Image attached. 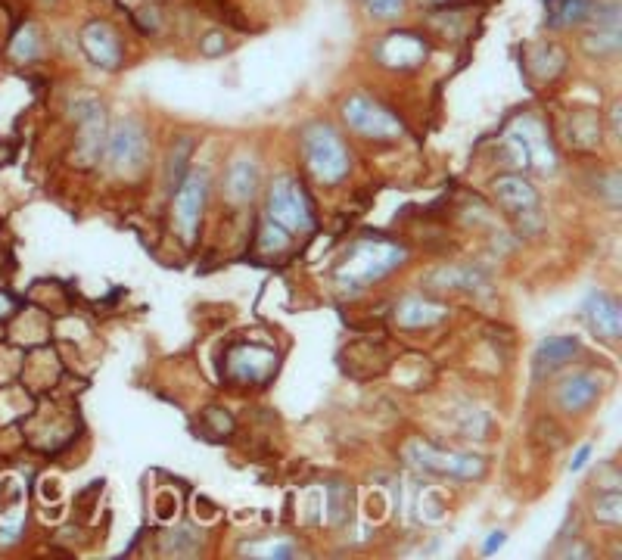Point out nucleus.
I'll use <instances>...</instances> for the list:
<instances>
[{
  "label": "nucleus",
  "instance_id": "nucleus-1",
  "mask_svg": "<svg viewBox=\"0 0 622 560\" xmlns=\"http://www.w3.org/2000/svg\"><path fill=\"white\" fill-rule=\"evenodd\" d=\"M408 259V249L389 240H377V237H361L349 246L346 259L336 268V280L346 290H361L374 280L386 277L392 268H399Z\"/></svg>",
  "mask_w": 622,
  "mask_h": 560
},
{
  "label": "nucleus",
  "instance_id": "nucleus-2",
  "mask_svg": "<svg viewBox=\"0 0 622 560\" xmlns=\"http://www.w3.org/2000/svg\"><path fill=\"white\" fill-rule=\"evenodd\" d=\"M302 153L311 175L321 184H339L349 175V150L343 144V137L324 122H311L302 131Z\"/></svg>",
  "mask_w": 622,
  "mask_h": 560
},
{
  "label": "nucleus",
  "instance_id": "nucleus-3",
  "mask_svg": "<svg viewBox=\"0 0 622 560\" xmlns=\"http://www.w3.org/2000/svg\"><path fill=\"white\" fill-rule=\"evenodd\" d=\"M150 162V137L144 125L134 119H122L106 134L103 165L119 178H137Z\"/></svg>",
  "mask_w": 622,
  "mask_h": 560
},
{
  "label": "nucleus",
  "instance_id": "nucleus-4",
  "mask_svg": "<svg viewBox=\"0 0 622 560\" xmlns=\"http://www.w3.org/2000/svg\"><path fill=\"white\" fill-rule=\"evenodd\" d=\"M507 147L517 150V162L523 168H535L542 175H554L557 168V153L551 147V137L542 125V119L535 116H520L504 134Z\"/></svg>",
  "mask_w": 622,
  "mask_h": 560
},
{
  "label": "nucleus",
  "instance_id": "nucleus-5",
  "mask_svg": "<svg viewBox=\"0 0 622 560\" xmlns=\"http://www.w3.org/2000/svg\"><path fill=\"white\" fill-rule=\"evenodd\" d=\"M268 218L290 234H308L315 228V215L305 200V190L293 178H277L268 193Z\"/></svg>",
  "mask_w": 622,
  "mask_h": 560
},
{
  "label": "nucleus",
  "instance_id": "nucleus-6",
  "mask_svg": "<svg viewBox=\"0 0 622 560\" xmlns=\"http://www.w3.org/2000/svg\"><path fill=\"white\" fill-rule=\"evenodd\" d=\"M343 119L355 134L371 137V140H395V137H402V131H405L402 122L395 119L386 106H380L377 100L364 97V94H352L343 103Z\"/></svg>",
  "mask_w": 622,
  "mask_h": 560
},
{
  "label": "nucleus",
  "instance_id": "nucleus-7",
  "mask_svg": "<svg viewBox=\"0 0 622 560\" xmlns=\"http://www.w3.org/2000/svg\"><path fill=\"white\" fill-rule=\"evenodd\" d=\"M408 461L423 470V473H439V476H458V480H470V476L483 473V458L473 455H455V452H442V448H433L427 442H411L405 448Z\"/></svg>",
  "mask_w": 622,
  "mask_h": 560
},
{
  "label": "nucleus",
  "instance_id": "nucleus-8",
  "mask_svg": "<svg viewBox=\"0 0 622 560\" xmlns=\"http://www.w3.org/2000/svg\"><path fill=\"white\" fill-rule=\"evenodd\" d=\"M69 112L78 122V159L94 162L106 144V109L94 97H78L72 100Z\"/></svg>",
  "mask_w": 622,
  "mask_h": 560
},
{
  "label": "nucleus",
  "instance_id": "nucleus-9",
  "mask_svg": "<svg viewBox=\"0 0 622 560\" xmlns=\"http://www.w3.org/2000/svg\"><path fill=\"white\" fill-rule=\"evenodd\" d=\"M206 193H209V175L196 172V168L187 172V178L181 181L178 196H175V224H178V234L184 237V243H193L196 231H200Z\"/></svg>",
  "mask_w": 622,
  "mask_h": 560
},
{
  "label": "nucleus",
  "instance_id": "nucleus-10",
  "mask_svg": "<svg viewBox=\"0 0 622 560\" xmlns=\"http://www.w3.org/2000/svg\"><path fill=\"white\" fill-rule=\"evenodd\" d=\"M81 50L100 69L122 66V41L106 22H88L81 28Z\"/></svg>",
  "mask_w": 622,
  "mask_h": 560
},
{
  "label": "nucleus",
  "instance_id": "nucleus-11",
  "mask_svg": "<svg viewBox=\"0 0 622 560\" xmlns=\"http://www.w3.org/2000/svg\"><path fill=\"white\" fill-rule=\"evenodd\" d=\"M277 355L262 346H237L228 352V374L237 383H262L274 374Z\"/></svg>",
  "mask_w": 622,
  "mask_h": 560
},
{
  "label": "nucleus",
  "instance_id": "nucleus-12",
  "mask_svg": "<svg viewBox=\"0 0 622 560\" xmlns=\"http://www.w3.org/2000/svg\"><path fill=\"white\" fill-rule=\"evenodd\" d=\"M582 315L607 340H619L622 336V308L610 293H588L582 302Z\"/></svg>",
  "mask_w": 622,
  "mask_h": 560
},
{
  "label": "nucleus",
  "instance_id": "nucleus-13",
  "mask_svg": "<svg viewBox=\"0 0 622 560\" xmlns=\"http://www.w3.org/2000/svg\"><path fill=\"white\" fill-rule=\"evenodd\" d=\"M598 396H601V380L595 374H588V371L570 374L567 380L557 386V405L563 411H570V414L585 411Z\"/></svg>",
  "mask_w": 622,
  "mask_h": 560
},
{
  "label": "nucleus",
  "instance_id": "nucleus-14",
  "mask_svg": "<svg viewBox=\"0 0 622 560\" xmlns=\"http://www.w3.org/2000/svg\"><path fill=\"white\" fill-rule=\"evenodd\" d=\"M576 352H579L576 336H548V340L535 349V358H532L535 380H542V377L554 374L557 368H563V364L576 358Z\"/></svg>",
  "mask_w": 622,
  "mask_h": 560
},
{
  "label": "nucleus",
  "instance_id": "nucleus-15",
  "mask_svg": "<svg viewBox=\"0 0 622 560\" xmlns=\"http://www.w3.org/2000/svg\"><path fill=\"white\" fill-rule=\"evenodd\" d=\"M380 63H386L389 69H411L427 60V44L414 35H389L380 47H377Z\"/></svg>",
  "mask_w": 622,
  "mask_h": 560
},
{
  "label": "nucleus",
  "instance_id": "nucleus-16",
  "mask_svg": "<svg viewBox=\"0 0 622 560\" xmlns=\"http://www.w3.org/2000/svg\"><path fill=\"white\" fill-rule=\"evenodd\" d=\"M492 190H495L498 200L511 212H517V215H529V212L539 209V193H535V187L526 178H520V175L498 178Z\"/></svg>",
  "mask_w": 622,
  "mask_h": 560
},
{
  "label": "nucleus",
  "instance_id": "nucleus-17",
  "mask_svg": "<svg viewBox=\"0 0 622 560\" xmlns=\"http://www.w3.org/2000/svg\"><path fill=\"white\" fill-rule=\"evenodd\" d=\"M445 315H448V308H445V305H436V302L420 299V296H408V299L399 302V308H395V321H399L402 327H408V330L433 327V324H439Z\"/></svg>",
  "mask_w": 622,
  "mask_h": 560
},
{
  "label": "nucleus",
  "instance_id": "nucleus-18",
  "mask_svg": "<svg viewBox=\"0 0 622 560\" xmlns=\"http://www.w3.org/2000/svg\"><path fill=\"white\" fill-rule=\"evenodd\" d=\"M224 187H228V196L234 203H246L252 200V193L259 187V165L249 156H237L228 168V178H224Z\"/></svg>",
  "mask_w": 622,
  "mask_h": 560
},
{
  "label": "nucleus",
  "instance_id": "nucleus-19",
  "mask_svg": "<svg viewBox=\"0 0 622 560\" xmlns=\"http://www.w3.org/2000/svg\"><path fill=\"white\" fill-rule=\"evenodd\" d=\"M551 22L554 28H567L576 22H585L591 13V0H551Z\"/></svg>",
  "mask_w": 622,
  "mask_h": 560
},
{
  "label": "nucleus",
  "instance_id": "nucleus-20",
  "mask_svg": "<svg viewBox=\"0 0 622 560\" xmlns=\"http://www.w3.org/2000/svg\"><path fill=\"white\" fill-rule=\"evenodd\" d=\"M38 53H41L38 28L35 25H22L19 32H16V38H13V44H10V56H13L19 66H25V63H35Z\"/></svg>",
  "mask_w": 622,
  "mask_h": 560
},
{
  "label": "nucleus",
  "instance_id": "nucleus-21",
  "mask_svg": "<svg viewBox=\"0 0 622 560\" xmlns=\"http://www.w3.org/2000/svg\"><path fill=\"white\" fill-rule=\"evenodd\" d=\"M243 554H249V557H296V545L290 542V539H268V542H252V545H246V551Z\"/></svg>",
  "mask_w": 622,
  "mask_h": 560
},
{
  "label": "nucleus",
  "instance_id": "nucleus-22",
  "mask_svg": "<svg viewBox=\"0 0 622 560\" xmlns=\"http://www.w3.org/2000/svg\"><path fill=\"white\" fill-rule=\"evenodd\" d=\"M622 44V35L619 32H607V28H595L588 38H585V50L588 53H601V56H613Z\"/></svg>",
  "mask_w": 622,
  "mask_h": 560
},
{
  "label": "nucleus",
  "instance_id": "nucleus-23",
  "mask_svg": "<svg viewBox=\"0 0 622 560\" xmlns=\"http://www.w3.org/2000/svg\"><path fill=\"white\" fill-rule=\"evenodd\" d=\"M595 517H598V523L616 526V523L622 520V495H619V492L601 495L598 504H595Z\"/></svg>",
  "mask_w": 622,
  "mask_h": 560
},
{
  "label": "nucleus",
  "instance_id": "nucleus-24",
  "mask_svg": "<svg viewBox=\"0 0 622 560\" xmlns=\"http://www.w3.org/2000/svg\"><path fill=\"white\" fill-rule=\"evenodd\" d=\"M162 545H165V554H196V548H200V542H196L190 529H172Z\"/></svg>",
  "mask_w": 622,
  "mask_h": 560
},
{
  "label": "nucleus",
  "instance_id": "nucleus-25",
  "mask_svg": "<svg viewBox=\"0 0 622 560\" xmlns=\"http://www.w3.org/2000/svg\"><path fill=\"white\" fill-rule=\"evenodd\" d=\"M287 243H290V231L280 228L277 221H268L265 228H262L259 249H265V252H280V249H287Z\"/></svg>",
  "mask_w": 622,
  "mask_h": 560
},
{
  "label": "nucleus",
  "instance_id": "nucleus-26",
  "mask_svg": "<svg viewBox=\"0 0 622 560\" xmlns=\"http://www.w3.org/2000/svg\"><path fill=\"white\" fill-rule=\"evenodd\" d=\"M402 7H405V0H367V10H371L374 16H380V19L399 16Z\"/></svg>",
  "mask_w": 622,
  "mask_h": 560
},
{
  "label": "nucleus",
  "instance_id": "nucleus-27",
  "mask_svg": "<svg viewBox=\"0 0 622 560\" xmlns=\"http://www.w3.org/2000/svg\"><path fill=\"white\" fill-rule=\"evenodd\" d=\"M504 539H507L504 532H492V536L486 539V545H483V554H495V551L504 545Z\"/></svg>",
  "mask_w": 622,
  "mask_h": 560
},
{
  "label": "nucleus",
  "instance_id": "nucleus-28",
  "mask_svg": "<svg viewBox=\"0 0 622 560\" xmlns=\"http://www.w3.org/2000/svg\"><path fill=\"white\" fill-rule=\"evenodd\" d=\"M588 455H591V445H582V448H579V455L573 458V464H570V467H573V470H582V464L588 461Z\"/></svg>",
  "mask_w": 622,
  "mask_h": 560
},
{
  "label": "nucleus",
  "instance_id": "nucleus-29",
  "mask_svg": "<svg viewBox=\"0 0 622 560\" xmlns=\"http://www.w3.org/2000/svg\"><path fill=\"white\" fill-rule=\"evenodd\" d=\"M13 312V299L10 296H4V293H0V318H4V315H10Z\"/></svg>",
  "mask_w": 622,
  "mask_h": 560
}]
</instances>
